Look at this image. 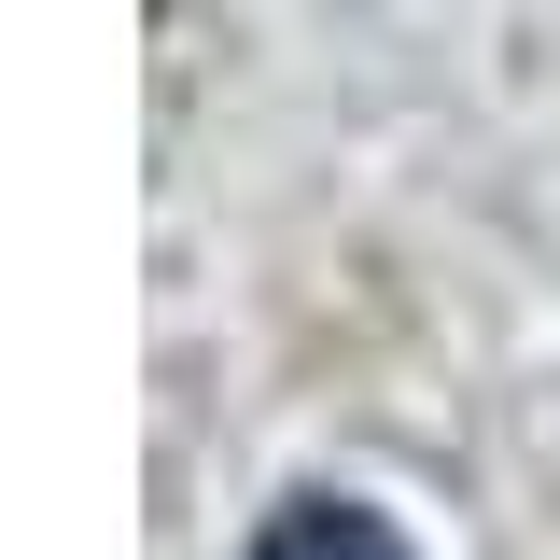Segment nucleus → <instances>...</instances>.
<instances>
[{"instance_id": "1", "label": "nucleus", "mask_w": 560, "mask_h": 560, "mask_svg": "<svg viewBox=\"0 0 560 560\" xmlns=\"http://www.w3.org/2000/svg\"><path fill=\"white\" fill-rule=\"evenodd\" d=\"M253 560H407V547H393V518H364V504H337V490H308V504H280L267 533H253Z\"/></svg>"}]
</instances>
